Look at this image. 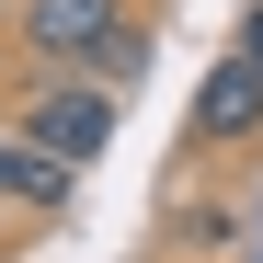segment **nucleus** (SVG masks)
<instances>
[{"instance_id":"nucleus-1","label":"nucleus","mask_w":263,"mask_h":263,"mask_svg":"<svg viewBox=\"0 0 263 263\" xmlns=\"http://www.w3.org/2000/svg\"><path fill=\"white\" fill-rule=\"evenodd\" d=\"M115 103H126V92H115V80H92V69H23V103H12V115H23L58 160L92 172V160L115 149Z\"/></svg>"},{"instance_id":"nucleus-2","label":"nucleus","mask_w":263,"mask_h":263,"mask_svg":"<svg viewBox=\"0 0 263 263\" xmlns=\"http://www.w3.org/2000/svg\"><path fill=\"white\" fill-rule=\"evenodd\" d=\"M115 23H126V0H23L12 46H23V69H92Z\"/></svg>"},{"instance_id":"nucleus-3","label":"nucleus","mask_w":263,"mask_h":263,"mask_svg":"<svg viewBox=\"0 0 263 263\" xmlns=\"http://www.w3.org/2000/svg\"><path fill=\"white\" fill-rule=\"evenodd\" d=\"M183 138L195 149H252L263 138V69L229 46V58H217L206 80H195V103H183Z\"/></svg>"},{"instance_id":"nucleus-4","label":"nucleus","mask_w":263,"mask_h":263,"mask_svg":"<svg viewBox=\"0 0 263 263\" xmlns=\"http://www.w3.org/2000/svg\"><path fill=\"white\" fill-rule=\"evenodd\" d=\"M69 195H80V160H58L23 115H0V206L12 217H69Z\"/></svg>"},{"instance_id":"nucleus-5","label":"nucleus","mask_w":263,"mask_h":263,"mask_svg":"<svg viewBox=\"0 0 263 263\" xmlns=\"http://www.w3.org/2000/svg\"><path fill=\"white\" fill-rule=\"evenodd\" d=\"M149 58H160V34H149L138 12H126V23L103 34V58H92V80H115V92H138V80H149Z\"/></svg>"},{"instance_id":"nucleus-6","label":"nucleus","mask_w":263,"mask_h":263,"mask_svg":"<svg viewBox=\"0 0 263 263\" xmlns=\"http://www.w3.org/2000/svg\"><path fill=\"white\" fill-rule=\"evenodd\" d=\"M229 46H240V58L263 69V0H240V23H229Z\"/></svg>"}]
</instances>
